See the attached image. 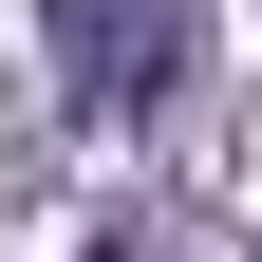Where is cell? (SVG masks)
Here are the masks:
<instances>
[{"instance_id": "cell-2", "label": "cell", "mask_w": 262, "mask_h": 262, "mask_svg": "<svg viewBox=\"0 0 262 262\" xmlns=\"http://www.w3.org/2000/svg\"><path fill=\"white\" fill-rule=\"evenodd\" d=\"M94 262H131V244H94Z\"/></svg>"}, {"instance_id": "cell-1", "label": "cell", "mask_w": 262, "mask_h": 262, "mask_svg": "<svg viewBox=\"0 0 262 262\" xmlns=\"http://www.w3.org/2000/svg\"><path fill=\"white\" fill-rule=\"evenodd\" d=\"M187 56H206V19H187V0H56V75L113 94V113H169Z\"/></svg>"}]
</instances>
